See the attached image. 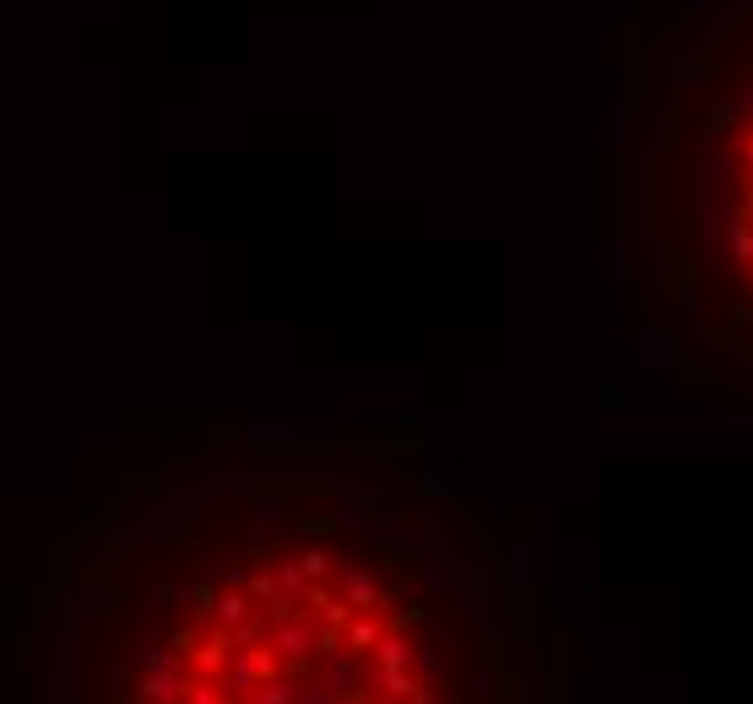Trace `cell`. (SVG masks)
I'll use <instances>...</instances> for the list:
<instances>
[{
  "instance_id": "cell-1",
  "label": "cell",
  "mask_w": 753,
  "mask_h": 704,
  "mask_svg": "<svg viewBox=\"0 0 753 704\" xmlns=\"http://www.w3.org/2000/svg\"><path fill=\"white\" fill-rule=\"evenodd\" d=\"M60 704H472L434 597L282 504H168L82 563Z\"/></svg>"
}]
</instances>
